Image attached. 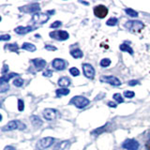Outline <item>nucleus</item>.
I'll return each instance as SVG.
<instances>
[{
	"mask_svg": "<svg viewBox=\"0 0 150 150\" xmlns=\"http://www.w3.org/2000/svg\"><path fill=\"white\" fill-rule=\"evenodd\" d=\"M89 102H90V100L87 98L83 96H75L69 101L70 104H73L75 107L79 108V109H82V108L87 106L89 104Z\"/></svg>",
	"mask_w": 150,
	"mask_h": 150,
	"instance_id": "obj_1",
	"label": "nucleus"
},
{
	"mask_svg": "<svg viewBox=\"0 0 150 150\" xmlns=\"http://www.w3.org/2000/svg\"><path fill=\"white\" fill-rule=\"evenodd\" d=\"M17 129H25V125L21 123V122L18 120H12V121H9L8 123H7L4 127H2L1 129L2 131H11V130H14Z\"/></svg>",
	"mask_w": 150,
	"mask_h": 150,
	"instance_id": "obj_2",
	"label": "nucleus"
},
{
	"mask_svg": "<svg viewBox=\"0 0 150 150\" xmlns=\"http://www.w3.org/2000/svg\"><path fill=\"white\" fill-rule=\"evenodd\" d=\"M125 27L128 28V29L131 32H140L144 27V23H142L141 21L131 20V21L126 22Z\"/></svg>",
	"mask_w": 150,
	"mask_h": 150,
	"instance_id": "obj_3",
	"label": "nucleus"
},
{
	"mask_svg": "<svg viewBox=\"0 0 150 150\" xmlns=\"http://www.w3.org/2000/svg\"><path fill=\"white\" fill-rule=\"evenodd\" d=\"M49 19H50V16L48 15V13L38 12L32 16L31 22L34 23V25H43V23H46Z\"/></svg>",
	"mask_w": 150,
	"mask_h": 150,
	"instance_id": "obj_4",
	"label": "nucleus"
},
{
	"mask_svg": "<svg viewBox=\"0 0 150 150\" xmlns=\"http://www.w3.org/2000/svg\"><path fill=\"white\" fill-rule=\"evenodd\" d=\"M54 139L53 137H45V138H42L40 139L39 142L37 143L36 147L38 150H44L46 148L50 147L52 144H54Z\"/></svg>",
	"mask_w": 150,
	"mask_h": 150,
	"instance_id": "obj_5",
	"label": "nucleus"
},
{
	"mask_svg": "<svg viewBox=\"0 0 150 150\" xmlns=\"http://www.w3.org/2000/svg\"><path fill=\"white\" fill-rule=\"evenodd\" d=\"M50 37L52 39H54L55 40H68L69 38V34L67 31H64V30H54L53 32L50 33Z\"/></svg>",
	"mask_w": 150,
	"mask_h": 150,
	"instance_id": "obj_6",
	"label": "nucleus"
},
{
	"mask_svg": "<svg viewBox=\"0 0 150 150\" xmlns=\"http://www.w3.org/2000/svg\"><path fill=\"white\" fill-rule=\"evenodd\" d=\"M40 4L39 3H32L29 5H26V6H23L19 8V11H23L25 13H38L40 11Z\"/></svg>",
	"mask_w": 150,
	"mask_h": 150,
	"instance_id": "obj_7",
	"label": "nucleus"
},
{
	"mask_svg": "<svg viewBox=\"0 0 150 150\" xmlns=\"http://www.w3.org/2000/svg\"><path fill=\"white\" fill-rule=\"evenodd\" d=\"M100 81L101 83H109V84H112V86H121V81L116 78L115 76H112V75H107V76H101Z\"/></svg>",
	"mask_w": 150,
	"mask_h": 150,
	"instance_id": "obj_8",
	"label": "nucleus"
},
{
	"mask_svg": "<svg viewBox=\"0 0 150 150\" xmlns=\"http://www.w3.org/2000/svg\"><path fill=\"white\" fill-rule=\"evenodd\" d=\"M59 112L57 110L55 109H52V108H47L43 111V116L46 120L48 121H53L55 120L57 117H59Z\"/></svg>",
	"mask_w": 150,
	"mask_h": 150,
	"instance_id": "obj_9",
	"label": "nucleus"
},
{
	"mask_svg": "<svg viewBox=\"0 0 150 150\" xmlns=\"http://www.w3.org/2000/svg\"><path fill=\"white\" fill-rule=\"evenodd\" d=\"M108 11H109L108 8L105 6H103V5H98V6H96L94 8V14H95V16L100 19L105 18L108 14Z\"/></svg>",
	"mask_w": 150,
	"mask_h": 150,
	"instance_id": "obj_10",
	"label": "nucleus"
},
{
	"mask_svg": "<svg viewBox=\"0 0 150 150\" xmlns=\"http://www.w3.org/2000/svg\"><path fill=\"white\" fill-rule=\"evenodd\" d=\"M139 146H140L139 143L133 139L126 140L123 143V144H122V147H123L124 149H127V150H138Z\"/></svg>",
	"mask_w": 150,
	"mask_h": 150,
	"instance_id": "obj_11",
	"label": "nucleus"
},
{
	"mask_svg": "<svg viewBox=\"0 0 150 150\" xmlns=\"http://www.w3.org/2000/svg\"><path fill=\"white\" fill-rule=\"evenodd\" d=\"M83 74L86 75V77L89 79H93L95 77V69H94V68L90 64H87V63L83 64Z\"/></svg>",
	"mask_w": 150,
	"mask_h": 150,
	"instance_id": "obj_12",
	"label": "nucleus"
},
{
	"mask_svg": "<svg viewBox=\"0 0 150 150\" xmlns=\"http://www.w3.org/2000/svg\"><path fill=\"white\" fill-rule=\"evenodd\" d=\"M66 61L64 59H61V58H55L53 60V62H52V66H53V68H54L55 69L57 70H63L65 69L66 68Z\"/></svg>",
	"mask_w": 150,
	"mask_h": 150,
	"instance_id": "obj_13",
	"label": "nucleus"
},
{
	"mask_svg": "<svg viewBox=\"0 0 150 150\" xmlns=\"http://www.w3.org/2000/svg\"><path fill=\"white\" fill-rule=\"evenodd\" d=\"M33 30H34V27L33 26H17L15 29H14L15 33H17L19 35H25Z\"/></svg>",
	"mask_w": 150,
	"mask_h": 150,
	"instance_id": "obj_14",
	"label": "nucleus"
},
{
	"mask_svg": "<svg viewBox=\"0 0 150 150\" xmlns=\"http://www.w3.org/2000/svg\"><path fill=\"white\" fill-rule=\"evenodd\" d=\"M70 146V142L69 141H62L61 143L57 144L54 147L53 150H68Z\"/></svg>",
	"mask_w": 150,
	"mask_h": 150,
	"instance_id": "obj_15",
	"label": "nucleus"
},
{
	"mask_svg": "<svg viewBox=\"0 0 150 150\" xmlns=\"http://www.w3.org/2000/svg\"><path fill=\"white\" fill-rule=\"evenodd\" d=\"M32 63L34 64V66L37 68V69H42L44 68L47 62L44 60V59H41V58H35V59H32Z\"/></svg>",
	"mask_w": 150,
	"mask_h": 150,
	"instance_id": "obj_16",
	"label": "nucleus"
},
{
	"mask_svg": "<svg viewBox=\"0 0 150 150\" xmlns=\"http://www.w3.org/2000/svg\"><path fill=\"white\" fill-rule=\"evenodd\" d=\"M18 73H14V72H11V73H9V74H5V75H2L1 78H0V83H8L9 80H11V78L13 77H16L18 76Z\"/></svg>",
	"mask_w": 150,
	"mask_h": 150,
	"instance_id": "obj_17",
	"label": "nucleus"
},
{
	"mask_svg": "<svg viewBox=\"0 0 150 150\" xmlns=\"http://www.w3.org/2000/svg\"><path fill=\"white\" fill-rule=\"evenodd\" d=\"M30 120H31L32 125L34 127H36V128H40V127L42 125V120L37 115H32L30 117Z\"/></svg>",
	"mask_w": 150,
	"mask_h": 150,
	"instance_id": "obj_18",
	"label": "nucleus"
},
{
	"mask_svg": "<svg viewBox=\"0 0 150 150\" xmlns=\"http://www.w3.org/2000/svg\"><path fill=\"white\" fill-rule=\"evenodd\" d=\"M58 86L61 87H67L70 84V79L68 77H61L58 80Z\"/></svg>",
	"mask_w": 150,
	"mask_h": 150,
	"instance_id": "obj_19",
	"label": "nucleus"
},
{
	"mask_svg": "<svg viewBox=\"0 0 150 150\" xmlns=\"http://www.w3.org/2000/svg\"><path fill=\"white\" fill-rule=\"evenodd\" d=\"M22 49L28 51V52H35L37 50L36 46L32 43H29V42H25V43L22 45Z\"/></svg>",
	"mask_w": 150,
	"mask_h": 150,
	"instance_id": "obj_20",
	"label": "nucleus"
},
{
	"mask_svg": "<svg viewBox=\"0 0 150 150\" xmlns=\"http://www.w3.org/2000/svg\"><path fill=\"white\" fill-rule=\"evenodd\" d=\"M70 54H71V56L73 58H76V59H78V58H82L83 57V52L80 50V49H74V50H71L70 51Z\"/></svg>",
	"mask_w": 150,
	"mask_h": 150,
	"instance_id": "obj_21",
	"label": "nucleus"
},
{
	"mask_svg": "<svg viewBox=\"0 0 150 150\" xmlns=\"http://www.w3.org/2000/svg\"><path fill=\"white\" fill-rule=\"evenodd\" d=\"M69 90L68 88H60V89H57V90L55 91L56 93V96L57 97H61V96H67L69 94Z\"/></svg>",
	"mask_w": 150,
	"mask_h": 150,
	"instance_id": "obj_22",
	"label": "nucleus"
},
{
	"mask_svg": "<svg viewBox=\"0 0 150 150\" xmlns=\"http://www.w3.org/2000/svg\"><path fill=\"white\" fill-rule=\"evenodd\" d=\"M119 49H120L121 51H123V52H128V53H129V54H131V55L133 54V50H132V48H131V47H130L129 45L121 44V45L119 46Z\"/></svg>",
	"mask_w": 150,
	"mask_h": 150,
	"instance_id": "obj_23",
	"label": "nucleus"
},
{
	"mask_svg": "<svg viewBox=\"0 0 150 150\" xmlns=\"http://www.w3.org/2000/svg\"><path fill=\"white\" fill-rule=\"evenodd\" d=\"M125 12L130 17H134L135 18V17L138 16V12L135 11L134 9H132V8H125Z\"/></svg>",
	"mask_w": 150,
	"mask_h": 150,
	"instance_id": "obj_24",
	"label": "nucleus"
},
{
	"mask_svg": "<svg viewBox=\"0 0 150 150\" xmlns=\"http://www.w3.org/2000/svg\"><path fill=\"white\" fill-rule=\"evenodd\" d=\"M117 23H118V20H117V19L115 18V17H112L106 22V25H109V26H115V25H117Z\"/></svg>",
	"mask_w": 150,
	"mask_h": 150,
	"instance_id": "obj_25",
	"label": "nucleus"
},
{
	"mask_svg": "<svg viewBox=\"0 0 150 150\" xmlns=\"http://www.w3.org/2000/svg\"><path fill=\"white\" fill-rule=\"evenodd\" d=\"M112 98H114V100H115V101H117L118 103L124 102V98H122L121 94H119V93H115V94H114V96H112Z\"/></svg>",
	"mask_w": 150,
	"mask_h": 150,
	"instance_id": "obj_26",
	"label": "nucleus"
},
{
	"mask_svg": "<svg viewBox=\"0 0 150 150\" xmlns=\"http://www.w3.org/2000/svg\"><path fill=\"white\" fill-rule=\"evenodd\" d=\"M111 65V60L109 58H103L100 61V66L103 68H107Z\"/></svg>",
	"mask_w": 150,
	"mask_h": 150,
	"instance_id": "obj_27",
	"label": "nucleus"
},
{
	"mask_svg": "<svg viewBox=\"0 0 150 150\" xmlns=\"http://www.w3.org/2000/svg\"><path fill=\"white\" fill-rule=\"evenodd\" d=\"M9 89V86L8 83H0V92L4 93L6 92L7 90Z\"/></svg>",
	"mask_w": 150,
	"mask_h": 150,
	"instance_id": "obj_28",
	"label": "nucleus"
},
{
	"mask_svg": "<svg viewBox=\"0 0 150 150\" xmlns=\"http://www.w3.org/2000/svg\"><path fill=\"white\" fill-rule=\"evenodd\" d=\"M13 84L16 87H21L23 86V80L21 79V78H18V79H15L13 81Z\"/></svg>",
	"mask_w": 150,
	"mask_h": 150,
	"instance_id": "obj_29",
	"label": "nucleus"
},
{
	"mask_svg": "<svg viewBox=\"0 0 150 150\" xmlns=\"http://www.w3.org/2000/svg\"><path fill=\"white\" fill-rule=\"evenodd\" d=\"M106 127H107V125L106 126H103V127H100V128H98L97 129H94L92 131V134H100L101 132H103V131L106 129Z\"/></svg>",
	"mask_w": 150,
	"mask_h": 150,
	"instance_id": "obj_30",
	"label": "nucleus"
},
{
	"mask_svg": "<svg viewBox=\"0 0 150 150\" xmlns=\"http://www.w3.org/2000/svg\"><path fill=\"white\" fill-rule=\"evenodd\" d=\"M8 49L11 52H15V53H18L19 50V46L17 44H8Z\"/></svg>",
	"mask_w": 150,
	"mask_h": 150,
	"instance_id": "obj_31",
	"label": "nucleus"
},
{
	"mask_svg": "<svg viewBox=\"0 0 150 150\" xmlns=\"http://www.w3.org/2000/svg\"><path fill=\"white\" fill-rule=\"evenodd\" d=\"M69 72L71 75H73V76H79V75H80V71H79V69L77 68L69 69Z\"/></svg>",
	"mask_w": 150,
	"mask_h": 150,
	"instance_id": "obj_32",
	"label": "nucleus"
},
{
	"mask_svg": "<svg viewBox=\"0 0 150 150\" xmlns=\"http://www.w3.org/2000/svg\"><path fill=\"white\" fill-rule=\"evenodd\" d=\"M135 95V93L133 91H125L124 92V96L128 98H132Z\"/></svg>",
	"mask_w": 150,
	"mask_h": 150,
	"instance_id": "obj_33",
	"label": "nucleus"
},
{
	"mask_svg": "<svg viewBox=\"0 0 150 150\" xmlns=\"http://www.w3.org/2000/svg\"><path fill=\"white\" fill-rule=\"evenodd\" d=\"M23 109H25V103H23V101L22 100H18V110L22 112V111H23Z\"/></svg>",
	"mask_w": 150,
	"mask_h": 150,
	"instance_id": "obj_34",
	"label": "nucleus"
},
{
	"mask_svg": "<svg viewBox=\"0 0 150 150\" xmlns=\"http://www.w3.org/2000/svg\"><path fill=\"white\" fill-rule=\"evenodd\" d=\"M61 25H62V23H61L60 21H55L54 23H53L52 25H50L51 28H57L59 26H61Z\"/></svg>",
	"mask_w": 150,
	"mask_h": 150,
	"instance_id": "obj_35",
	"label": "nucleus"
},
{
	"mask_svg": "<svg viewBox=\"0 0 150 150\" xmlns=\"http://www.w3.org/2000/svg\"><path fill=\"white\" fill-rule=\"evenodd\" d=\"M0 40H1L2 41H4V40H11V36L8 35V34L1 35V36H0Z\"/></svg>",
	"mask_w": 150,
	"mask_h": 150,
	"instance_id": "obj_36",
	"label": "nucleus"
},
{
	"mask_svg": "<svg viewBox=\"0 0 150 150\" xmlns=\"http://www.w3.org/2000/svg\"><path fill=\"white\" fill-rule=\"evenodd\" d=\"M44 48L46 50H48V51H56V47L53 46V45H49V44H47L44 46Z\"/></svg>",
	"mask_w": 150,
	"mask_h": 150,
	"instance_id": "obj_37",
	"label": "nucleus"
},
{
	"mask_svg": "<svg viewBox=\"0 0 150 150\" xmlns=\"http://www.w3.org/2000/svg\"><path fill=\"white\" fill-rule=\"evenodd\" d=\"M128 83H129V86H137V84H139V83H140V82H139V81H137V80H131V81H129Z\"/></svg>",
	"mask_w": 150,
	"mask_h": 150,
	"instance_id": "obj_38",
	"label": "nucleus"
},
{
	"mask_svg": "<svg viewBox=\"0 0 150 150\" xmlns=\"http://www.w3.org/2000/svg\"><path fill=\"white\" fill-rule=\"evenodd\" d=\"M53 75V71L52 70H45L43 72V76L44 77H51Z\"/></svg>",
	"mask_w": 150,
	"mask_h": 150,
	"instance_id": "obj_39",
	"label": "nucleus"
},
{
	"mask_svg": "<svg viewBox=\"0 0 150 150\" xmlns=\"http://www.w3.org/2000/svg\"><path fill=\"white\" fill-rule=\"evenodd\" d=\"M8 66H7V65H4L3 69H1V72H2V74H4V75H5V73L8 72Z\"/></svg>",
	"mask_w": 150,
	"mask_h": 150,
	"instance_id": "obj_40",
	"label": "nucleus"
},
{
	"mask_svg": "<svg viewBox=\"0 0 150 150\" xmlns=\"http://www.w3.org/2000/svg\"><path fill=\"white\" fill-rule=\"evenodd\" d=\"M4 150H16L13 146H11V145H8V146H6L4 148Z\"/></svg>",
	"mask_w": 150,
	"mask_h": 150,
	"instance_id": "obj_41",
	"label": "nucleus"
},
{
	"mask_svg": "<svg viewBox=\"0 0 150 150\" xmlns=\"http://www.w3.org/2000/svg\"><path fill=\"white\" fill-rule=\"evenodd\" d=\"M108 105H109L110 107H114V108H115L116 107V104H115V103H114V102H108Z\"/></svg>",
	"mask_w": 150,
	"mask_h": 150,
	"instance_id": "obj_42",
	"label": "nucleus"
},
{
	"mask_svg": "<svg viewBox=\"0 0 150 150\" xmlns=\"http://www.w3.org/2000/svg\"><path fill=\"white\" fill-rule=\"evenodd\" d=\"M145 147H146L147 150H150V141H148V142L145 144Z\"/></svg>",
	"mask_w": 150,
	"mask_h": 150,
	"instance_id": "obj_43",
	"label": "nucleus"
},
{
	"mask_svg": "<svg viewBox=\"0 0 150 150\" xmlns=\"http://www.w3.org/2000/svg\"><path fill=\"white\" fill-rule=\"evenodd\" d=\"M47 13H54V11H49Z\"/></svg>",
	"mask_w": 150,
	"mask_h": 150,
	"instance_id": "obj_44",
	"label": "nucleus"
}]
</instances>
